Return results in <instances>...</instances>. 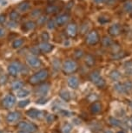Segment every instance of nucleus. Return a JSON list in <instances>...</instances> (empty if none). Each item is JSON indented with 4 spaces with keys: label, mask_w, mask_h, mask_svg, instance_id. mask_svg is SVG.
<instances>
[{
    "label": "nucleus",
    "mask_w": 132,
    "mask_h": 133,
    "mask_svg": "<svg viewBox=\"0 0 132 133\" xmlns=\"http://www.w3.org/2000/svg\"><path fill=\"white\" fill-rule=\"evenodd\" d=\"M4 35H5V31L4 30V28H2V27H0V37H4Z\"/></svg>",
    "instance_id": "nucleus-46"
},
{
    "label": "nucleus",
    "mask_w": 132,
    "mask_h": 133,
    "mask_svg": "<svg viewBox=\"0 0 132 133\" xmlns=\"http://www.w3.org/2000/svg\"><path fill=\"white\" fill-rule=\"evenodd\" d=\"M98 41H99V36L98 33L96 31H91L88 34V36H87L86 42L89 45H94V44H98Z\"/></svg>",
    "instance_id": "nucleus-9"
},
{
    "label": "nucleus",
    "mask_w": 132,
    "mask_h": 133,
    "mask_svg": "<svg viewBox=\"0 0 132 133\" xmlns=\"http://www.w3.org/2000/svg\"><path fill=\"white\" fill-rule=\"evenodd\" d=\"M17 133H31V132H30V131H27V130H20Z\"/></svg>",
    "instance_id": "nucleus-50"
},
{
    "label": "nucleus",
    "mask_w": 132,
    "mask_h": 133,
    "mask_svg": "<svg viewBox=\"0 0 132 133\" xmlns=\"http://www.w3.org/2000/svg\"><path fill=\"white\" fill-rule=\"evenodd\" d=\"M16 97L11 94H8L4 97L2 104H3L4 107H5L6 109H11V108H12L16 104Z\"/></svg>",
    "instance_id": "nucleus-5"
},
{
    "label": "nucleus",
    "mask_w": 132,
    "mask_h": 133,
    "mask_svg": "<svg viewBox=\"0 0 132 133\" xmlns=\"http://www.w3.org/2000/svg\"><path fill=\"white\" fill-rule=\"evenodd\" d=\"M128 124H129V127L132 128V117H130L129 118V120H128Z\"/></svg>",
    "instance_id": "nucleus-48"
},
{
    "label": "nucleus",
    "mask_w": 132,
    "mask_h": 133,
    "mask_svg": "<svg viewBox=\"0 0 132 133\" xmlns=\"http://www.w3.org/2000/svg\"><path fill=\"white\" fill-rule=\"evenodd\" d=\"M129 105H130V107L132 108V102H130V104H129Z\"/></svg>",
    "instance_id": "nucleus-52"
},
{
    "label": "nucleus",
    "mask_w": 132,
    "mask_h": 133,
    "mask_svg": "<svg viewBox=\"0 0 132 133\" xmlns=\"http://www.w3.org/2000/svg\"><path fill=\"white\" fill-rule=\"evenodd\" d=\"M123 84H124V86H125V89H126L127 92L130 91L132 90V83L130 81H127L125 83H123Z\"/></svg>",
    "instance_id": "nucleus-35"
},
{
    "label": "nucleus",
    "mask_w": 132,
    "mask_h": 133,
    "mask_svg": "<svg viewBox=\"0 0 132 133\" xmlns=\"http://www.w3.org/2000/svg\"><path fill=\"white\" fill-rule=\"evenodd\" d=\"M69 20V16L66 14H62L60 16H58L56 19V24L59 26L64 25V24H66Z\"/></svg>",
    "instance_id": "nucleus-16"
},
{
    "label": "nucleus",
    "mask_w": 132,
    "mask_h": 133,
    "mask_svg": "<svg viewBox=\"0 0 132 133\" xmlns=\"http://www.w3.org/2000/svg\"><path fill=\"white\" fill-rule=\"evenodd\" d=\"M102 110V105L99 102H95L91 104V111L93 114H98Z\"/></svg>",
    "instance_id": "nucleus-17"
},
{
    "label": "nucleus",
    "mask_w": 132,
    "mask_h": 133,
    "mask_svg": "<svg viewBox=\"0 0 132 133\" xmlns=\"http://www.w3.org/2000/svg\"><path fill=\"white\" fill-rule=\"evenodd\" d=\"M22 64L19 62L14 61L8 66V72L11 77H17L22 71Z\"/></svg>",
    "instance_id": "nucleus-4"
},
{
    "label": "nucleus",
    "mask_w": 132,
    "mask_h": 133,
    "mask_svg": "<svg viewBox=\"0 0 132 133\" xmlns=\"http://www.w3.org/2000/svg\"><path fill=\"white\" fill-rule=\"evenodd\" d=\"M124 9L126 10L127 11L132 12V2H128L124 4Z\"/></svg>",
    "instance_id": "nucleus-37"
},
{
    "label": "nucleus",
    "mask_w": 132,
    "mask_h": 133,
    "mask_svg": "<svg viewBox=\"0 0 132 133\" xmlns=\"http://www.w3.org/2000/svg\"><path fill=\"white\" fill-rule=\"evenodd\" d=\"M77 33H78V26H77V24H70L69 25L67 26V34H68L70 37H76Z\"/></svg>",
    "instance_id": "nucleus-14"
},
{
    "label": "nucleus",
    "mask_w": 132,
    "mask_h": 133,
    "mask_svg": "<svg viewBox=\"0 0 132 133\" xmlns=\"http://www.w3.org/2000/svg\"><path fill=\"white\" fill-rule=\"evenodd\" d=\"M46 11H47L48 13H55V12L58 11V8H57L56 6H54V5H51V6L47 7Z\"/></svg>",
    "instance_id": "nucleus-34"
},
{
    "label": "nucleus",
    "mask_w": 132,
    "mask_h": 133,
    "mask_svg": "<svg viewBox=\"0 0 132 133\" xmlns=\"http://www.w3.org/2000/svg\"><path fill=\"white\" fill-rule=\"evenodd\" d=\"M89 79H91V81L94 84L96 85V86L99 88H103L104 85H105V81H104V79L101 77V75L98 71L92 72L91 74V76H89Z\"/></svg>",
    "instance_id": "nucleus-3"
},
{
    "label": "nucleus",
    "mask_w": 132,
    "mask_h": 133,
    "mask_svg": "<svg viewBox=\"0 0 132 133\" xmlns=\"http://www.w3.org/2000/svg\"><path fill=\"white\" fill-rule=\"evenodd\" d=\"M114 89L116 90L118 93H126L127 91L125 89V86H124L123 84H121V83H118V84H116L115 86H114Z\"/></svg>",
    "instance_id": "nucleus-20"
},
{
    "label": "nucleus",
    "mask_w": 132,
    "mask_h": 133,
    "mask_svg": "<svg viewBox=\"0 0 132 133\" xmlns=\"http://www.w3.org/2000/svg\"><path fill=\"white\" fill-rule=\"evenodd\" d=\"M46 20V17H41L38 18V24H42L44 23V21Z\"/></svg>",
    "instance_id": "nucleus-42"
},
{
    "label": "nucleus",
    "mask_w": 132,
    "mask_h": 133,
    "mask_svg": "<svg viewBox=\"0 0 132 133\" xmlns=\"http://www.w3.org/2000/svg\"><path fill=\"white\" fill-rule=\"evenodd\" d=\"M125 71L128 75H132V63H128L125 65Z\"/></svg>",
    "instance_id": "nucleus-32"
},
{
    "label": "nucleus",
    "mask_w": 132,
    "mask_h": 133,
    "mask_svg": "<svg viewBox=\"0 0 132 133\" xmlns=\"http://www.w3.org/2000/svg\"><path fill=\"white\" fill-rule=\"evenodd\" d=\"M96 4H101V3H103L105 0H93Z\"/></svg>",
    "instance_id": "nucleus-49"
},
{
    "label": "nucleus",
    "mask_w": 132,
    "mask_h": 133,
    "mask_svg": "<svg viewBox=\"0 0 132 133\" xmlns=\"http://www.w3.org/2000/svg\"><path fill=\"white\" fill-rule=\"evenodd\" d=\"M5 22V16L4 15H0V24H3Z\"/></svg>",
    "instance_id": "nucleus-44"
},
{
    "label": "nucleus",
    "mask_w": 132,
    "mask_h": 133,
    "mask_svg": "<svg viewBox=\"0 0 132 133\" xmlns=\"http://www.w3.org/2000/svg\"><path fill=\"white\" fill-rule=\"evenodd\" d=\"M40 14H41L40 10H36V11H34L33 12H32V16H34V17H38V16Z\"/></svg>",
    "instance_id": "nucleus-41"
},
{
    "label": "nucleus",
    "mask_w": 132,
    "mask_h": 133,
    "mask_svg": "<svg viewBox=\"0 0 132 133\" xmlns=\"http://www.w3.org/2000/svg\"><path fill=\"white\" fill-rule=\"evenodd\" d=\"M23 44H24L23 38H17L12 43V47H13L14 49H18L23 45Z\"/></svg>",
    "instance_id": "nucleus-23"
},
{
    "label": "nucleus",
    "mask_w": 132,
    "mask_h": 133,
    "mask_svg": "<svg viewBox=\"0 0 132 133\" xmlns=\"http://www.w3.org/2000/svg\"><path fill=\"white\" fill-rule=\"evenodd\" d=\"M71 130H72L71 125L69 124H66L64 125L63 129H62V132L63 133H71Z\"/></svg>",
    "instance_id": "nucleus-31"
},
{
    "label": "nucleus",
    "mask_w": 132,
    "mask_h": 133,
    "mask_svg": "<svg viewBox=\"0 0 132 133\" xmlns=\"http://www.w3.org/2000/svg\"><path fill=\"white\" fill-rule=\"evenodd\" d=\"M17 127L20 130H27V131H30L31 133H34L37 131V127L34 124H31V123H28V122H20L18 124H17Z\"/></svg>",
    "instance_id": "nucleus-6"
},
{
    "label": "nucleus",
    "mask_w": 132,
    "mask_h": 133,
    "mask_svg": "<svg viewBox=\"0 0 132 133\" xmlns=\"http://www.w3.org/2000/svg\"><path fill=\"white\" fill-rule=\"evenodd\" d=\"M102 44L104 47H109L112 44V40L108 37H104L102 40Z\"/></svg>",
    "instance_id": "nucleus-28"
},
{
    "label": "nucleus",
    "mask_w": 132,
    "mask_h": 133,
    "mask_svg": "<svg viewBox=\"0 0 132 133\" xmlns=\"http://www.w3.org/2000/svg\"><path fill=\"white\" fill-rule=\"evenodd\" d=\"M41 37H42V39L44 40V42H47L50 39V36H49V34L47 33V32H43V33H42Z\"/></svg>",
    "instance_id": "nucleus-39"
},
{
    "label": "nucleus",
    "mask_w": 132,
    "mask_h": 133,
    "mask_svg": "<svg viewBox=\"0 0 132 133\" xmlns=\"http://www.w3.org/2000/svg\"><path fill=\"white\" fill-rule=\"evenodd\" d=\"M29 8H30V4H29V2H23V3H21V4L18 5V7H17V9H18V11H20V12H24V11H26Z\"/></svg>",
    "instance_id": "nucleus-22"
},
{
    "label": "nucleus",
    "mask_w": 132,
    "mask_h": 133,
    "mask_svg": "<svg viewBox=\"0 0 132 133\" xmlns=\"http://www.w3.org/2000/svg\"><path fill=\"white\" fill-rule=\"evenodd\" d=\"M56 27V24H55V21L52 19H50L48 22H47V28L50 30H53Z\"/></svg>",
    "instance_id": "nucleus-33"
},
{
    "label": "nucleus",
    "mask_w": 132,
    "mask_h": 133,
    "mask_svg": "<svg viewBox=\"0 0 132 133\" xmlns=\"http://www.w3.org/2000/svg\"><path fill=\"white\" fill-rule=\"evenodd\" d=\"M21 117V114L20 112L18 111H11L7 115L6 117V120L8 123H14L17 122V120H19Z\"/></svg>",
    "instance_id": "nucleus-10"
},
{
    "label": "nucleus",
    "mask_w": 132,
    "mask_h": 133,
    "mask_svg": "<svg viewBox=\"0 0 132 133\" xmlns=\"http://www.w3.org/2000/svg\"><path fill=\"white\" fill-rule=\"evenodd\" d=\"M104 133H112V132H111V131H109V130H106V131L104 132Z\"/></svg>",
    "instance_id": "nucleus-51"
},
{
    "label": "nucleus",
    "mask_w": 132,
    "mask_h": 133,
    "mask_svg": "<svg viewBox=\"0 0 132 133\" xmlns=\"http://www.w3.org/2000/svg\"><path fill=\"white\" fill-rule=\"evenodd\" d=\"M10 19H11V21H15L17 22V20L19 18V13L16 11H11V13H10Z\"/></svg>",
    "instance_id": "nucleus-29"
},
{
    "label": "nucleus",
    "mask_w": 132,
    "mask_h": 133,
    "mask_svg": "<svg viewBox=\"0 0 132 133\" xmlns=\"http://www.w3.org/2000/svg\"><path fill=\"white\" fill-rule=\"evenodd\" d=\"M49 77V72L47 70H41V71H37V73H35L34 75L30 77L29 81H30V84H33V85H36V84H38L40 83L45 81V80L48 78Z\"/></svg>",
    "instance_id": "nucleus-1"
},
{
    "label": "nucleus",
    "mask_w": 132,
    "mask_h": 133,
    "mask_svg": "<svg viewBox=\"0 0 132 133\" xmlns=\"http://www.w3.org/2000/svg\"><path fill=\"white\" fill-rule=\"evenodd\" d=\"M0 133H3V132H2V131H0Z\"/></svg>",
    "instance_id": "nucleus-54"
},
{
    "label": "nucleus",
    "mask_w": 132,
    "mask_h": 133,
    "mask_svg": "<svg viewBox=\"0 0 132 133\" xmlns=\"http://www.w3.org/2000/svg\"><path fill=\"white\" fill-rule=\"evenodd\" d=\"M117 133H124L123 131H119V132H117Z\"/></svg>",
    "instance_id": "nucleus-53"
},
{
    "label": "nucleus",
    "mask_w": 132,
    "mask_h": 133,
    "mask_svg": "<svg viewBox=\"0 0 132 133\" xmlns=\"http://www.w3.org/2000/svg\"><path fill=\"white\" fill-rule=\"evenodd\" d=\"M30 102H31V100L30 99H25V100H21V101L18 102V104H17V105H18L20 108H24L26 107L27 105H28L30 104Z\"/></svg>",
    "instance_id": "nucleus-30"
},
{
    "label": "nucleus",
    "mask_w": 132,
    "mask_h": 133,
    "mask_svg": "<svg viewBox=\"0 0 132 133\" xmlns=\"http://www.w3.org/2000/svg\"><path fill=\"white\" fill-rule=\"evenodd\" d=\"M35 27H36V24H35L33 21H28L24 24V29H25L26 31H31V30H34Z\"/></svg>",
    "instance_id": "nucleus-26"
},
{
    "label": "nucleus",
    "mask_w": 132,
    "mask_h": 133,
    "mask_svg": "<svg viewBox=\"0 0 132 133\" xmlns=\"http://www.w3.org/2000/svg\"><path fill=\"white\" fill-rule=\"evenodd\" d=\"M50 91V84H41L38 88H37L36 91H35V94L39 97H44L48 94Z\"/></svg>",
    "instance_id": "nucleus-8"
},
{
    "label": "nucleus",
    "mask_w": 132,
    "mask_h": 133,
    "mask_svg": "<svg viewBox=\"0 0 132 133\" xmlns=\"http://www.w3.org/2000/svg\"><path fill=\"white\" fill-rule=\"evenodd\" d=\"M23 86H24V83L20 81V80H17V81H15L14 83H12L11 84V89L13 91H19V90L23 89Z\"/></svg>",
    "instance_id": "nucleus-18"
},
{
    "label": "nucleus",
    "mask_w": 132,
    "mask_h": 133,
    "mask_svg": "<svg viewBox=\"0 0 132 133\" xmlns=\"http://www.w3.org/2000/svg\"><path fill=\"white\" fill-rule=\"evenodd\" d=\"M47 121H48V123H51L53 121V117H52V115H48V116H47Z\"/></svg>",
    "instance_id": "nucleus-47"
},
{
    "label": "nucleus",
    "mask_w": 132,
    "mask_h": 133,
    "mask_svg": "<svg viewBox=\"0 0 132 133\" xmlns=\"http://www.w3.org/2000/svg\"><path fill=\"white\" fill-rule=\"evenodd\" d=\"M109 76H110V78L113 80V81H117V80L120 79L121 74L118 71H111Z\"/></svg>",
    "instance_id": "nucleus-25"
},
{
    "label": "nucleus",
    "mask_w": 132,
    "mask_h": 133,
    "mask_svg": "<svg viewBox=\"0 0 132 133\" xmlns=\"http://www.w3.org/2000/svg\"><path fill=\"white\" fill-rule=\"evenodd\" d=\"M78 64L76 62L73 61V60H67L63 64V71L64 72L65 74H71V73H74L78 71Z\"/></svg>",
    "instance_id": "nucleus-2"
},
{
    "label": "nucleus",
    "mask_w": 132,
    "mask_h": 133,
    "mask_svg": "<svg viewBox=\"0 0 132 133\" xmlns=\"http://www.w3.org/2000/svg\"><path fill=\"white\" fill-rule=\"evenodd\" d=\"M48 100H49L48 98H45V97H39V98L37 100L36 103L37 104H46Z\"/></svg>",
    "instance_id": "nucleus-36"
},
{
    "label": "nucleus",
    "mask_w": 132,
    "mask_h": 133,
    "mask_svg": "<svg viewBox=\"0 0 132 133\" xmlns=\"http://www.w3.org/2000/svg\"><path fill=\"white\" fill-rule=\"evenodd\" d=\"M67 84H68L69 87H71V89H77L79 85V80L77 77L71 76L67 79Z\"/></svg>",
    "instance_id": "nucleus-13"
},
{
    "label": "nucleus",
    "mask_w": 132,
    "mask_h": 133,
    "mask_svg": "<svg viewBox=\"0 0 132 133\" xmlns=\"http://www.w3.org/2000/svg\"><path fill=\"white\" fill-rule=\"evenodd\" d=\"M17 25V22H15V21H10L7 23V26L9 27V28H16Z\"/></svg>",
    "instance_id": "nucleus-40"
},
{
    "label": "nucleus",
    "mask_w": 132,
    "mask_h": 133,
    "mask_svg": "<svg viewBox=\"0 0 132 133\" xmlns=\"http://www.w3.org/2000/svg\"><path fill=\"white\" fill-rule=\"evenodd\" d=\"M26 114H27V116L32 119H37V118H40L41 117L42 111H40V110H38L37 109H31V110H27Z\"/></svg>",
    "instance_id": "nucleus-12"
},
{
    "label": "nucleus",
    "mask_w": 132,
    "mask_h": 133,
    "mask_svg": "<svg viewBox=\"0 0 132 133\" xmlns=\"http://www.w3.org/2000/svg\"><path fill=\"white\" fill-rule=\"evenodd\" d=\"M109 123H110V124L112 126H115V127H118L121 125V121L120 120H118L117 118H116V117H109Z\"/></svg>",
    "instance_id": "nucleus-27"
},
{
    "label": "nucleus",
    "mask_w": 132,
    "mask_h": 133,
    "mask_svg": "<svg viewBox=\"0 0 132 133\" xmlns=\"http://www.w3.org/2000/svg\"><path fill=\"white\" fill-rule=\"evenodd\" d=\"M85 63H86V64L89 67L93 66L94 64H95V58H94L91 55H87L86 57H85Z\"/></svg>",
    "instance_id": "nucleus-24"
},
{
    "label": "nucleus",
    "mask_w": 132,
    "mask_h": 133,
    "mask_svg": "<svg viewBox=\"0 0 132 133\" xmlns=\"http://www.w3.org/2000/svg\"><path fill=\"white\" fill-rule=\"evenodd\" d=\"M53 45L51 44H49L48 42H43L41 43L40 44H39L38 46V49L39 51H42L43 53H49V52H51L52 50H53Z\"/></svg>",
    "instance_id": "nucleus-11"
},
{
    "label": "nucleus",
    "mask_w": 132,
    "mask_h": 133,
    "mask_svg": "<svg viewBox=\"0 0 132 133\" xmlns=\"http://www.w3.org/2000/svg\"><path fill=\"white\" fill-rule=\"evenodd\" d=\"M104 17H100V19H99V22H100L101 24H105L107 22H109V18H106V19H103Z\"/></svg>",
    "instance_id": "nucleus-45"
},
{
    "label": "nucleus",
    "mask_w": 132,
    "mask_h": 133,
    "mask_svg": "<svg viewBox=\"0 0 132 133\" xmlns=\"http://www.w3.org/2000/svg\"><path fill=\"white\" fill-rule=\"evenodd\" d=\"M59 95H60L61 98L63 100H64V101H66V102H69L71 98V94H70V92L68 91H66V90L61 91Z\"/></svg>",
    "instance_id": "nucleus-19"
},
{
    "label": "nucleus",
    "mask_w": 132,
    "mask_h": 133,
    "mask_svg": "<svg viewBox=\"0 0 132 133\" xmlns=\"http://www.w3.org/2000/svg\"><path fill=\"white\" fill-rule=\"evenodd\" d=\"M75 55L77 56V57H81L82 56H83V51H76V53H75Z\"/></svg>",
    "instance_id": "nucleus-43"
},
{
    "label": "nucleus",
    "mask_w": 132,
    "mask_h": 133,
    "mask_svg": "<svg viewBox=\"0 0 132 133\" xmlns=\"http://www.w3.org/2000/svg\"><path fill=\"white\" fill-rule=\"evenodd\" d=\"M7 76L5 75H2V76H0V85H4L5 84L7 83Z\"/></svg>",
    "instance_id": "nucleus-38"
},
{
    "label": "nucleus",
    "mask_w": 132,
    "mask_h": 133,
    "mask_svg": "<svg viewBox=\"0 0 132 133\" xmlns=\"http://www.w3.org/2000/svg\"><path fill=\"white\" fill-rule=\"evenodd\" d=\"M30 93H31V92H30L29 90L23 88V89H21L17 91V96L18 97H25L27 96H29Z\"/></svg>",
    "instance_id": "nucleus-21"
},
{
    "label": "nucleus",
    "mask_w": 132,
    "mask_h": 133,
    "mask_svg": "<svg viewBox=\"0 0 132 133\" xmlns=\"http://www.w3.org/2000/svg\"><path fill=\"white\" fill-rule=\"evenodd\" d=\"M120 32H121V26L117 24H113V25H111L109 28V33L111 36H117V35L120 34Z\"/></svg>",
    "instance_id": "nucleus-15"
},
{
    "label": "nucleus",
    "mask_w": 132,
    "mask_h": 133,
    "mask_svg": "<svg viewBox=\"0 0 132 133\" xmlns=\"http://www.w3.org/2000/svg\"><path fill=\"white\" fill-rule=\"evenodd\" d=\"M26 62L29 66L32 67V68H37V67H39L41 65L40 59L37 57L34 56V55H29L26 57Z\"/></svg>",
    "instance_id": "nucleus-7"
}]
</instances>
